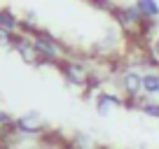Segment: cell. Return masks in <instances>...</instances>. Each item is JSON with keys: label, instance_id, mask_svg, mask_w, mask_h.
<instances>
[{"label": "cell", "instance_id": "obj_3", "mask_svg": "<svg viewBox=\"0 0 159 149\" xmlns=\"http://www.w3.org/2000/svg\"><path fill=\"white\" fill-rule=\"evenodd\" d=\"M33 45H35L40 61H45V63H61L66 58L63 47L47 33H33Z\"/></svg>", "mask_w": 159, "mask_h": 149}, {"label": "cell", "instance_id": "obj_13", "mask_svg": "<svg viewBox=\"0 0 159 149\" xmlns=\"http://www.w3.org/2000/svg\"><path fill=\"white\" fill-rule=\"evenodd\" d=\"M10 128H14V119L7 112H0V130H10Z\"/></svg>", "mask_w": 159, "mask_h": 149}, {"label": "cell", "instance_id": "obj_5", "mask_svg": "<svg viewBox=\"0 0 159 149\" xmlns=\"http://www.w3.org/2000/svg\"><path fill=\"white\" fill-rule=\"evenodd\" d=\"M14 130H19L24 135H40L45 130V126H42V121H40V117L35 112H30V114H26V117L14 121Z\"/></svg>", "mask_w": 159, "mask_h": 149}, {"label": "cell", "instance_id": "obj_1", "mask_svg": "<svg viewBox=\"0 0 159 149\" xmlns=\"http://www.w3.org/2000/svg\"><path fill=\"white\" fill-rule=\"evenodd\" d=\"M117 93L124 98V109H138L143 98V72L138 65H124L115 74Z\"/></svg>", "mask_w": 159, "mask_h": 149}, {"label": "cell", "instance_id": "obj_6", "mask_svg": "<svg viewBox=\"0 0 159 149\" xmlns=\"http://www.w3.org/2000/svg\"><path fill=\"white\" fill-rule=\"evenodd\" d=\"M134 7L148 23L159 21V0H134Z\"/></svg>", "mask_w": 159, "mask_h": 149}, {"label": "cell", "instance_id": "obj_8", "mask_svg": "<svg viewBox=\"0 0 159 149\" xmlns=\"http://www.w3.org/2000/svg\"><path fill=\"white\" fill-rule=\"evenodd\" d=\"M143 96H148V98H159V70H148V72H143Z\"/></svg>", "mask_w": 159, "mask_h": 149}, {"label": "cell", "instance_id": "obj_14", "mask_svg": "<svg viewBox=\"0 0 159 149\" xmlns=\"http://www.w3.org/2000/svg\"><path fill=\"white\" fill-rule=\"evenodd\" d=\"M61 149H75V147H73L70 142H66V144H61Z\"/></svg>", "mask_w": 159, "mask_h": 149}, {"label": "cell", "instance_id": "obj_2", "mask_svg": "<svg viewBox=\"0 0 159 149\" xmlns=\"http://www.w3.org/2000/svg\"><path fill=\"white\" fill-rule=\"evenodd\" d=\"M61 74L70 86H77V89H89L94 84V70H89V65L82 63L77 58H63L59 63Z\"/></svg>", "mask_w": 159, "mask_h": 149}, {"label": "cell", "instance_id": "obj_4", "mask_svg": "<svg viewBox=\"0 0 159 149\" xmlns=\"http://www.w3.org/2000/svg\"><path fill=\"white\" fill-rule=\"evenodd\" d=\"M94 105H96V112L98 117H110L115 109L124 107V98L117 93V91H108V89H101L94 98Z\"/></svg>", "mask_w": 159, "mask_h": 149}, {"label": "cell", "instance_id": "obj_7", "mask_svg": "<svg viewBox=\"0 0 159 149\" xmlns=\"http://www.w3.org/2000/svg\"><path fill=\"white\" fill-rule=\"evenodd\" d=\"M143 42H145V51H148V65L159 70V30H150V35Z\"/></svg>", "mask_w": 159, "mask_h": 149}, {"label": "cell", "instance_id": "obj_15", "mask_svg": "<svg viewBox=\"0 0 159 149\" xmlns=\"http://www.w3.org/2000/svg\"><path fill=\"white\" fill-rule=\"evenodd\" d=\"M24 149H35V147H24Z\"/></svg>", "mask_w": 159, "mask_h": 149}, {"label": "cell", "instance_id": "obj_11", "mask_svg": "<svg viewBox=\"0 0 159 149\" xmlns=\"http://www.w3.org/2000/svg\"><path fill=\"white\" fill-rule=\"evenodd\" d=\"M70 144H73L75 149H96L94 138H91V135H87V133H77V135H73Z\"/></svg>", "mask_w": 159, "mask_h": 149}, {"label": "cell", "instance_id": "obj_9", "mask_svg": "<svg viewBox=\"0 0 159 149\" xmlns=\"http://www.w3.org/2000/svg\"><path fill=\"white\" fill-rule=\"evenodd\" d=\"M138 112L145 114L148 119H159V100L143 96V98H140V105H138Z\"/></svg>", "mask_w": 159, "mask_h": 149}, {"label": "cell", "instance_id": "obj_10", "mask_svg": "<svg viewBox=\"0 0 159 149\" xmlns=\"http://www.w3.org/2000/svg\"><path fill=\"white\" fill-rule=\"evenodd\" d=\"M0 28H2V30H10V33H14V30L19 28V19H16L12 12L0 10Z\"/></svg>", "mask_w": 159, "mask_h": 149}, {"label": "cell", "instance_id": "obj_12", "mask_svg": "<svg viewBox=\"0 0 159 149\" xmlns=\"http://www.w3.org/2000/svg\"><path fill=\"white\" fill-rule=\"evenodd\" d=\"M84 2H89L94 10L105 12V14H112V10L117 7V2H115V0H84Z\"/></svg>", "mask_w": 159, "mask_h": 149}]
</instances>
